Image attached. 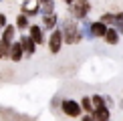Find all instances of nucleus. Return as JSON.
I'll return each mask as SVG.
<instances>
[{
  "mask_svg": "<svg viewBox=\"0 0 123 121\" xmlns=\"http://www.w3.org/2000/svg\"><path fill=\"white\" fill-rule=\"evenodd\" d=\"M40 8H43V6H38V0H24L22 14H38Z\"/></svg>",
  "mask_w": 123,
  "mask_h": 121,
  "instance_id": "6",
  "label": "nucleus"
},
{
  "mask_svg": "<svg viewBox=\"0 0 123 121\" xmlns=\"http://www.w3.org/2000/svg\"><path fill=\"white\" fill-rule=\"evenodd\" d=\"M61 47H63V30H55L49 38V50L57 54L61 50Z\"/></svg>",
  "mask_w": 123,
  "mask_h": 121,
  "instance_id": "4",
  "label": "nucleus"
},
{
  "mask_svg": "<svg viewBox=\"0 0 123 121\" xmlns=\"http://www.w3.org/2000/svg\"><path fill=\"white\" fill-rule=\"evenodd\" d=\"M107 30H109V26H107L103 20H99V22H91V34H93V36H97V38L105 36Z\"/></svg>",
  "mask_w": 123,
  "mask_h": 121,
  "instance_id": "5",
  "label": "nucleus"
},
{
  "mask_svg": "<svg viewBox=\"0 0 123 121\" xmlns=\"http://www.w3.org/2000/svg\"><path fill=\"white\" fill-rule=\"evenodd\" d=\"M105 40H107V44H117L119 42V30L115 26H111L107 30V34H105Z\"/></svg>",
  "mask_w": 123,
  "mask_h": 121,
  "instance_id": "11",
  "label": "nucleus"
},
{
  "mask_svg": "<svg viewBox=\"0 0 123 121\" xmlns=\"http://www.w3.org/2000/svg\"><path fill=\"white\" fill-rule=\"evenodd\" d=\"M20 42H22V48H24V53H28V54H32L34 53V48H37V42L32 40V36H22L20 38Z\"/></svg>",
  "mask_w": 123,
  "mask_h": 121,
  "instance_id": "9",
  "label": "nucleus"
},
{
  "mask_svg": "<svg viewBox=\"0 0 123 121\" xmlns=\"http://www.w3.org/2000/svg\"><path fill=\"white\" fill-rule=\"evenodd\" d=\"M55 4L53 0H47V2H43V8H40V12H44V16H49V14H55Z\"/></svg>",
  "mask_w": 123,
  "mask_h": 121,
  "instance_id": "14",
  "label": "nucleus"
},
{
  "mask_svg": "<svg viewBox=\"0 0 123 121\" xmlns=\"http://www.w3.org/2000/svg\"><path fill=\"white\" fill-rule=\"evenodd\" d=\"M61 109H63V113H65V115H69V117H79L81 111H83V109H81V105L77 103V101H71V99L63 101Z\"/></svg>",
  "mask_w": 123,
  "mask_h": 121,
  "instance_id": "3",
  "label": "nucleus"
},
{
  "mask_svg": "<svg viewBox=\"0 0 123 121\" xmlns=\"http://www.w3.org/2000/svg\"><path fill=\"white\" fill-rule=\"evenodd\" d=\"M61 30H63V38H65L67 44H77L81 38H83L81 28L77 26V22H75V20H71V18H67V20L61 22Z\"/></svg>",
  "mask_w": 123,
  "mask_h": 121,
  "instance_id": "1",
  "label": "nucleus"
},
{
  "mask_svg": "<svg viewBox=\"0 0 123 121\" xmlns=\"http://www.w3.org/2000/svg\"><path fill=\"white\" fill-rule=\"evenodd\" d=\"M16 26H18V28H30V26H28V18H26V14H18V18H16Z\"/></svg>",
  "mask_w": 123,
  "mask_h": 121,
  "instance_id": "15",
  "label": "nucleus"
},
{
  "mask_svg": "<svg viewBox=\"0 0 123 121\" xmlns=\"http://www.w3.org/2000/svg\"><path fill=\"white\" fill-rule=\"evenodd\" d=\"M40 2H47V0H40Z\"/></svg>",
  "mask_w": 123,
  "mask_h": 121,
  "instance_id": "21",
  "label": "nucleus"
},
{
  "mask_svg": "<svg viewBox=\"0 0 123 121\" xmlns=\"http://www.w3.org/2000/svg\"><path fill=\"white\" fill-rule=\"evenodd\" d=\"M81 107H83V111H87V113H93V111H95L93 99H91V97H83V99H81Z\"/></svg>",
  "mask_w": 123,
  "mask_h": 121,
  "instance_id": "13",
  "label": "nucleus"
},
{
  "mask_svg": "<svg viewBox=\"0 0 123 121\" xmlns=\"http://www.w3.org/2000/svg\"><path fill=\"white\" fill-rule=\"evenodd\" d=\"M63 2H67V4H73V2H75V0H63Z\"/></svg>",
  "mask_w": 123,
  "mask_h": 121,
  "instance_id": "20",
  "label": "nucleus"
},
{
  "mask_svg": "<svg viewBox=\"0 0 123 121\" xmlns=\"http://www.w3.org/2000/svg\"><path fill=\"white\" fill-rule=\"evenodd\" d=\"M30 36H32V40H34L37 44H43V40H44V38H43V28L32 24V26H30Z\"/></svg>",
  "mask_w": 123,
  "mask_h": 121,
  "instance_id": "12",
  "label": "nucleus"
},
{
  "mask_svg": "<svg viewBox=\"0 0 123 121\" xmlns=\"http://www.w3.org/2000/svg\"><path fill=\"white\" fill-rule=\"evenodd\" d=\"M22 53H24V48H22V42H12V47H10V53H8V57H10V60L18 63V60L22 59Z\"/></svg>",
  "mask_w": 123,
  "mask_h": 121,
  "instance_id": "7",
  "label": "nucleus"
},
{
  "mask_svg": "<svg viewBox=\"0 0 123 121\" xmlns=\"http://www.w3.org/2000/svg\"><path fill=\"white\" fill-rule=\"evenodd\" d=\"M55 24H57V16H55V14L44 16V26H47V28H55Z\"/></svg>",
  "mask_w": 123,
  "mask_h": 121,
  "instance_id": "16",
  "label": "nucleus"
},
{
  "mask_svg": "<svg viewBox=\"0 0 123 121\" xmlns=\"http://www.w3.org/2000/svg\"><path fill=\"white\" fill-rule=\"evenodd\" d=\"M89 10H91L89 0H75V2L71 4V12H73L75 18H85L87 14H89Z\"/></svg>",
  "mask_w": 123,
  "mask_h": 121,
  "instance_id": "2",
  "label": "nucleus"
},
{
  "mask_svg": "<svg viewBox=\"0 0 123 121\" xmlns=\"http://www.w3.org/2000/svg\"><path fill=\"white\" fill-rule=\"evenodd\" d=\"M8 24H6V14H0V30H4Z\"/></svg>",
  "mask_w": 123,
  "mask_h": 121,
  "instance_id": "18",
  "label": "nucleus"
},
{
  "mask_svg": "<svg viewBox=\"0 0 123 121\" xmlns=\"http://www.w3.org/2000/svg\"><path fill=\"white\" fill-rule=\"evenodd\" d=\"M14 32H16V26H10V24H8V26L4 28L2 38H0V40H4L6 44H12V42H14Z\"/></svg>",
  "mask_w": 123,
  "mask_h": 121,
  "instance_id": "10",
  "label": "nucleus"
},
{
  "mask_svg": "<svg viewBox=\"0 0 123 121\" xmlns=\"http://www.w3.org/2000/svg\"><path fill=\"white\" fill-rule=\"evenodd\" d=\"M93 117L97 121H109V107L107 105H101V107H95Z\"/></svg>",
  "mask_w": 123,
  "mask_h": 121,
  "instance_id": "8",
  "label": "nucleus"
},
{
  "mask_svg": "<svg viewBox=\"0 0 123 121\" xmlns=\"http://www.w3.org/2000/svg\"><path fill=\"white\" fill-rule=\"evenodd\" d=\"M83 121H97V119L93 117V115H85V117H83Z\"/></svg>",
  "mask_w": 123,
  "mask_h": 121,
  "instance_id": "19",
  "label": "nucleus"
},
{
  "mask_svg": "<svg viewBox=\"0 0 123 121\" xmlns=\"http://www.w3.org/2000/svg\"><path fill=\"white\" fill-rule=\"evenodd\" d=\"M10 47H12V44H6L4 40H0V59L6 57V54L10 53Z\"/></svg>",
  "mask_w": 123,
  "mask_h": 121,
  "instance_id": "17",
  "label": "nucleus"
}]
</instances>
